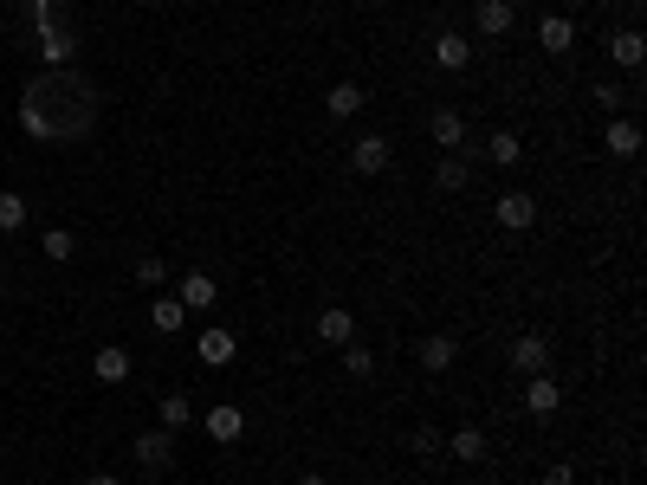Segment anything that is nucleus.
<instances>
[{"label":"nucleus","instance_id":"f257e3e1","mask_svg":"<svg viewBox=\"0 0 647 485\" xmlns=\"http://www.w3.org/2000/svg\"><path fill=\"white\" fill-rule=\"evenodd\" d=\"M98 123V85L78 65H39V78L20 91V130L39 143H78Z\"/></svg>","mask_w":647,"mask_h":485},{"label":"nucleus","instance_id":"f03ea898","mask_svg":"<svg viewBox=\"0 0 647 485\" xmlns=\"http://www.w3.org/2000/svg\"><path fill=\"white\" fill-rule=\"evenodd\" d=\"M39 65H78V39L65 20H39Z\"/></svg>","mask_w":647,"mask_h":485},{"label":"nucleus","instance_id":"7ed1b4c3","mask_svg":"<svg viewBox=\"0 0 647 485\" xmlns=\"http://www.w3.org/2000/svg\"><path fill=\"white\" fill-rule=\"evenodd\" d=\"M389 156H395V149H389V136H382V130H369V136H356V143H350V169L356 175H382V169H389Z\"/></svg>","mask_w":647,"mask_h":485},{"label":"nucleus","instance_id":"20e7f679","mask_svg":"<svg viewBox=\"0 0 647 485\" xmlns=\"http://www.w3.org/2000/svg\"><path fill=\"white\" fill-rule=\"evenodd\" d=\"M492 220H499L505 233H525V227H538V201H531V194H499V201H492Z\"/></svg>","mask_w":647,"mask_h":485},{"label":"nucleus","instance_id":"39448f33","mask_svg":"<svg viewBox=\"0 0 647 485\" xmlns=\"http://www.w3.org/2000/svg\"><path fill=\"white\" fill-rule=\"evenodd\" d=\"M512 369H518V376H544V369H550V337H538V330L512 337Z\"/></svg>","mask_w":647,"mask_h":485},{"label":"nucleus","instance_id":"423d86ee","mask_svg":"<svg viewBox=\"0 0 647 485\" xmlns=\"http://www.w3.org/2000/svg\"><path fill=\"white\" fill-rule=\"evenodd\" d=\"M169 460H175V434H169V427H149V434H136V466L162 473Z\"/></svg>","mask_w":647,"mask_h":485},{"label":"nucleus","instance_id":"0eeeda50","mask_svg":"<svg viewBox=\"0 0 647 485\" xmlns=\"http://www.w3.org/2000/svg\"><path fill=\"white\" fill-rule=\"evenodd\" d=\"M557 408H563V388H557V376H550V369H544V376H531V382H525V414L550 421Z\"/></svg>","mask_w":647,"mask_h":485},{"label":"nucleus","instance_id":"6e6552de","mask_svg":"<svg viewBox=\"0 0 647 485\" xmlns=\"http://www.w3.org/2000/svg\"><path fill=\"white\" fill-rule=\"evenodd\" d=\"M415 356H421V369H428V376H447L453 356H460V343H453L447 330H434V337H421V343H415Z\"/></svg>","mask_w":647,"mask_h":485},{"label":"nucleus","instance_id":"1a4fd4ad","mask_svg":"<svg viewBox=\"0 0 647 485\" xmlns=\"http://www.w3.org/2000/svg\"><path fill=\"white\" fill-rule=\"evenodd\" d=\"M91 376H98L104 388L130 382V350H123V343H104V350H91Z\"/></svg>","mask_w":647,"mask_h":485},{"label":"nucleus","instance_id":"9d476101","mask_svg":"<svg viewBox=\"0 0 647 485\" xmlns=\"http://www.w3.org/2000/svg\"><path fill=\"white\" fill-rule=\"evenodd\" d=\"M434 188H440V194H466V188H473V162L447 149V156L434 162Z\"/></svg>","mask_w":647,"mask_h":485},{"label":"nucleus","instance_id":"9b49d317","mask_svg":"<svg viewBox=\"0 0 647 485\" xmlns=\"http://www.w3.org/2000/svg\"><path fill=\"white\" fill-rule=\"evenodd\" d=\"M602 143H609V156L635 162V149H641V123H635V117H609V130H602Z\"/></svg>","mask_w":647,"mask_h":485},{"label":"nucleus","instance_id":"f8f14e48","mask_svg":"<svg viewBox=\"0 0 647 485\" xmlns=\"http://www.w3.org/2000/svg\"><path fill=\"white\" fill-rule=\"evenodd\" d=\"M175 298L188 304V311H208V304L220 298V285H214V272H182V285H175Z\"/></svg>","mask_w":647,"mask_h":485},{"label":"nucleus","instance_id":"ddd939ff","mask_svg":"<svg viewBox=\"0 0 647 485\" xmlns=\"http://www.w3.org/2000/svg\"><path fill=\"white\" fill-rule=\"evenodd\" d=\"M240 434H246V414L233 408V401H220V408H208V440H220V447H233Z\"/></svg>","mask_w":647,"mask_h":485},{"label":"nucleus","instance_id":"4468645a","mask_svg":"<svg viewBox=\"0 0 647 485\" xmlns=\"http://www.w3.org/2000/svg\"><path fill=\"white\" fill-rule=\"evenodd\" d=\"M512 26H518V7H512V0H479V33H486V39H505Z\"/></svg>","mask_w":647,"mask_h":485},{"label":"nucleus","instance_id":"2eb2a0df","mask_svg":"<svg viewBox=\"0 0 647 485\" xmlns=\"http://www.w3.org/2000/svg\"><path fill=\"white\" fill-rule=\"evenodd\" d=\"M440 447H447L453 460H466V466H473V460H486V427H453V434L440 440Z\"/></svg>","mask_w":647,"mask_h":485},{"label":"nucleus","instance_id":"dca6fc26","mask_svg":"<svg viewBox=\"0 0 647 485\" xmlns=\"http://www.w3.org/2000/svg\"><path fill=\"white\" fill-rule=\"evenodd\" d=\"M318 337L330 343V350H343V343H356V317L343 311V304H330V311L318 317Z\"/></svg>","mask_w":647,"mask_h":485},{"label":"nucleus","instance_id":"f3484780","mask_svg":"<svg viewBox=\"0 0 647 485\" xmlns=\"http://www.w3.org/2000/svg\"><path fill=\"white\" fill-rule=\"evenodd\" d=\"M538 39H544V52H570L576 46V20H570V13H544Z\"/></svg>","mask_w":647,"mask_h":485},{"label":"nucleus","instance_id":"a211bd4d","mask_svg":"<svg viewBox=\"0 0 647 485\" xmlns=\"http://www.w3.org/2000/svg\"><path fill=\"white\" fill-rule=\"evenodd\" d=\"M428 136H434L440 149H460L466 143V117H460V110H434V117H428Z\"/></svg>","mask_w":647,"mask_h":485},{"label":"nucleus","instance_id":"6ab92c4d","mask_svg":"<svg viewBox=\"0 0 647 485\" xmlns=\"http://www.w3.org/2000/svg\"><path fill=\"white\" fill-rule=\"evenodd\" d=\"M195 350H201V363H208V369H227L233 363V330H201Z\"/></svg>","mask_w":647,"mask_h":485},{"label":"nucleus","instance_id":"aec40b11","mask_svg":"<svg viewBox=\"0 0 647 485\" xmlns=\"http://www.w3.org/2000/svg\"><path fill=\"white\" fill-rule=\"evenodd\" d=\"M434 59L447 65V72H466V65H473V39H460V33H440V39H434Z\"/></svg>","mask_w":647,"mask_h":485},{"label":"nucleus","instance_id":"412c9836","mask_svg":"<svg viewBox=\"0 0 647 485\" xmlns=\"http://www.w3.org/2000/svg\"><path fill=\"white\" fill-rule=\"evenodd\" d=\"M609 59H615V65H628V72H635V65L647 59V46H641V26H622V33L609 39Z\"/></svg>","mask_w":647,"mask_h":485},{"label":"nucleus","instance_id":"4be33fe9","mask_svg":"<svg viewBox=\"0 0 647 485\" xmlns=\"http://www.w3.org/2000/svg\"><path fill=\"white\" fill-rule=\"evenodd\" d=\"M149 324H156L162 337H175V330L188 324V304L182 298H156V304H149Z\"/></svg>","mask_w":647,"mask_h":485},{"label":"nucleus","instance_id":"5701e85b","mask_svg":"<svg viewBox=\"0 0 647 485\" xmlns=\"http://www.w3.org/2000/svg\"><path fill=\"white\" fill-rule=\"evenodd\" d=\"M363 104H369V91H363V85H330V97H324L330 117H356Z\"/></svg>","mask_w":647,"mask_h":485},{"label":"nucleus","instance_id":"b1692460","mask_svg":"<svg viewBox=\"0 0 647 485\" xmlns=\"http://www.w3.org/2000/svg\"><path fill=\"white\" fill-rule=\"evenodd\" d=\"M156 414H162V427H169V434H182V427L195 421V401H188V395H162Z\"/></svg>","mask_w":647,"mask_h":485},{"label":"nucleus","instance_id":"393cba45","mask_svg":"<svg viewBox=\"0 0 647 485\" xmlns=\"http://www.w3.org/2000/svg\"><path fill=\"white\" fill-rule=\"evenodd\" d=\"M39 253H46L52 266H65V259L78 253V240H72V233H65V227H46V233H39Z\"/></svg>","mask_w":647,"mask_h":485},{"label":"nucleus","instance_id":"a878e982","mask_svg":"<svg viewBox=\"0 0 647 485\" xmlns=\"http://www.w3.org/2000/svg\"><path fill=\"white\" fill-rule=\"evenodd\" d=\"M486 156H492V162H505V169H512V162L525 156V143H518L512 130H499V136H486Z\"/></svg>","mask_w":647,"mask_h":485},{"label":"nucleus","instance_id":"bb28decb","mask_svg":"<svg viewBox=\"0 0 647 485\" xmlns=\"http://www.w3.org/2000/svg\"><path fill=\"white\" fill-rule=\"evenodd\" d=\"M136 285H143V291H162V285H169V266H162L156 253H143V259H136Z\"/></svg>","mask_w":647,"mask_h":485},{"label":"nucleus","instance_id":"cd10ccee","mask_svg":"<svg viewBox=\"0 0 647 485\" xmlns=\"http://www.w3.org/2000/svg\"><path fill=\"white\" fill-rule=\"evenodd\" d=\"M26 227V194H0V233H20Z\"/></svg>","mask_w":647,"mask_h":485},{"label":"nucleus","instance_id":"c85d7f7f","mask_svg":"<svg viewBox=\"0 0 647 485\" xmlns=\"http://www.w3.org/2000/svg\"><path fill=\"white\" fill-rule=\"evenodd\" d=\"M343 369H350L356 382H369V376H376V356H369V350H356V343H343Z\"/></svg>","mask_w":647,"mask_h":485},{"label":"nucleus","instance_id":"c756f323","mask_svg":"<svg viewBox=\"0 0 647 485\" xmlns=\"http://www.w3.org/2000/svg\"><path fill=\"white\" fill-rule=\"evenodd\" d=\"M628 97H635V91H622V85H609V78H602V85H596V104H602V110H622V104H628Z\"/></svg>","mask_w":647,"mask_h":485},{"label":"nucleus","instance_id":"7c9ffc66","mask_svg":"<svg viewBox=\"0 0 647 485\" xmlns=\"http://www.w3.org/2000/svg\"><path fill=\"white\" fill-rule=\"evenodd\" d=\"M440 440H447L440 427H415V434H408V447H415V453H440Z\"/></svg>","mask_w":647,"mask_h":485},{"label":"nucleus","instance_id":"2f4dec72","mask_svg":"<svg viewBox=\"0 0 647 485\" xmlns=\"http://www.w3.org/2000/svg\"><path fill=\"white\" fill-rule=\"evenodd\" d=\"M544 485H576V466H563V460H557V466L544 473Z\"/></svg>","mask_w":647,"mask_h":485},{"label":"nucleus","instance_id":"473e14b6","mask_svg":"<svg viewBox=\"0 0 647 485\" xmlns=\"http://www.w3.org/2000/svg\"><path fill=\"white\" fill-rule=\"evenodd\" d=\"M33 7V20H52V0H26Z\"/></svg>","mask_w":647,"mask_h":485},{"label":"nucleus","instance_id":"72a5a7b5","mask_svg":"<svg viewBox=\"0 0 647 485\" xmlns=\"http://www.w3.org/2000/svg\"><path fill=\"white\" fill-rule=\"evenodd\" d=\"M298 485H330V479L324 473H298Z\"/></svg>","mask_w":647,"mask_h":485},{"label":"nucleus","instance_id":"f704fd0d","mask_svg":"<svg viewBox=\"0 0 647 485\" xmlns=\"http://www.w3.org/2000/svg\"><path fill=\"white\" fill-rule=\"evenodd\" d=\"M85 485H117V479H110V473H91V479H85Z\"/></svg>","mask_w":647,"mask_h":485},{"label":"nucleus","instance_id":"c9c22d12","mask_svg":"<svg viewBox=\"0 0 647 485\" xmlns=\"http://www.w3.org/2000/svg\"><path fill=\"white\" fill-rule=\"evenodd\" d=\"M0 298H7V272H0Z\"/></svg>","mask_w":647,"mask_h":485}]
</instances>
